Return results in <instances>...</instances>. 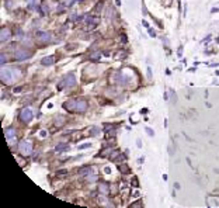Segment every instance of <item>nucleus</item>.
Returning <instances> with one entry per match:
<instances>
[{
  "label": "nucleus",
  "mask_w": 219,
  "mask_h": 208,
  "mask_svg": "<svg viewBox=\"0 0 219 208\" xmlns=\"http://www.w3.org/2000/svg\"><path fill=\"white\" fill-rule=\"evenodd\" d=\"M14 72H16V70L4 69V68H3V69L0 70V80H1L4 84H13L14 82H16Z\"/></svg>",
  "instance_id": "f257e3e1"
},
{
  "label": "nucleus",
  "mask_w": 219,
  "mask_h": 208,
  "mask_svg": "<svg viewBox=\"0 0 219 208\" xmlns=\"http://www.w3.org/2000/svg\"><path fill=\"white\" fill-rule=\"evenodd\" d=\"M74 84H76V78H74V75L69 73V75H66V76L63 78V80L58 84V89L62 90L63 87H73Z\"/></svg>",
  "instance_id": "f03ea898"
},
{
  "label": "nucleus",
  "mask_w": 219,
  "mask_h": 208,
  "mask_svg": "<svg viewBox=\"0 0 219 208\" xmlns=\"http://www.w3.org/2000/svg\"><path fill=\"white\" fill-rule=\"evenodd\" d=\"M18 151L23 156H30L32 155V143L30 141H21L18 143Z\"/></svg>",
  "instance_id": "7ed1b4c3"
},
{
  "label": "nucleus",
  "mask_w": 219,
  "mask_h": 208,
  "mask_svg": "<svg viewBox=\"0 0 219 208\" xmlns=\"http://www.w3.org/2000/svg\"><path fill=\"white\" fill-rule=\"evenodd\" d=\"M77 107H79V98H73V100L63 103V108L66 111H70V113H77Z\"/></svg>",
  "instance_id": "20e7f679"
},
{
  "label": "nucleus",
  "mask_w": 219,
  "mask_h": 208,
  "mask_svg": "<svg viewBox=\"0 0 219 208\" xmlns=\"http://www.w3.org/2000/svg\"><path fill=\"white\" fill-rule=\"evenodd\" d=\"M14 58L17 60H25L28 58H31V52L28 51V49H17V51L14 52Z\"/></svg>",
  "instance_id": "39448f33"
},
{
  "label": "nucleus",
  "mask_w": 219,
  "mask_h": 208,
  "mask_svg": "<svg viewBox=\"0 0 219 208\" xmlns=\"http://www.w3.org/2000/svg\"><path fill=\"white\" fill-rule=\"evenodd\" d=\"M32 118V110L31 108H23L21 113H20V120L23 121V122H30Z\"/></svg>",
  "instance_id": "423d86ee"
},
{
  "label": "nucleus",
  "mask_w": 219,
  "mask_h": 208,
  "mask_svg": "<svg viewBox=\"0 0 219 208\" xmlns=\"http://www.w3.org/2000/svg\"><path fill=\"white\" fill-rule=\"evenodd\" d=\"M36 37L41 42H51L52 41V34L49 31H39L36 34Z\"/></svg>",
  "instance_id": "0eeeda50"
},
{
  "label": "nucleus",
  "mask_w": 219,
  "mask_h": 208,
  "mask_svg": "<svg viewBox=\"0 0 219 208\" xmlns=\"http://www.w3.org/2000/svg\"><path fill=\"white\" fill-rule=\"evenodd\" d=\"M11 38V31H10L9 28H1V31H0V42H7Z\"/></svg>",
  "instance_id": "6e6552de"
},
{
  "label": "nucleus",
  "mask_w": 219,
  "mask_h": 208,
  "mask_svg": "<svg viewBox=\"0 0 219 208\" xmlns=\"http://www.w3.org/2000/svg\"><path fill=\"white\" fill-rule=\"evenodd\" d=\"M4 136H6V139H7L9 142H11V141L16 138V130H14V128H6L4 130Z\"/></svg>",
  "instance_id": "1a4fd4ad"
},
{
  "label": "nucleus",
  "mask_w": 219,
  "mask_h": 208,
  "mask_svg": "<svg viewBox=\"0 0 219 208\" xmlns=\"http://www.w3.org/2000/svg\"><path fill=\"white\" fill-rule=\"evenodd\" d=\"M41 63L44 66H52L55 63V56L54 55H51V56H45L44 59L41 60Z\"/></svg>",
  "instance_id": "9d476101"
},
{
  "label": "nucleus",
  "mask_w": 219,
  "mask_h": 208,
  "mask_svg": "<svg viewBox=\"0 0 219 208\" xmlns=\"http://www.w3.org/2000/svg\"><path fill=\"white\" fill-rule=\"evenodd\" d=\"M115 130H117V127H115V125L105 124V132H107L108 135H114L115 134Z\"/></svg>",
  "instance_id": "9b49d317"
},
{
  "label": "nucleus",
  "mask_w": 219,
  "mask_h": 208,
  "mask_svg": "<svg viewBox=\"0 0 219 208\" xmlns=\"http://www.w3.org/2000/svg\"><path fill=\"white\" fill-rule=\"evenodd\" d=\"M91 173V167L90 166H84L82 169H79V174L80 176H87Z\"/></svg>",
  "instance_id": "f8f14e48"
},
{
  "label": "nucleus",
  "mask_w": 219,
  "mask_h": 208,
  "mask_svg": "<svg viewBox=\"0 0 219 208\" xmlns=\"http://www.w3.org/2000/svg\"><path fill=\"white\" fill-rule=\"evenodd\" d=\"M98 191L103 193V194H108V184L107 183H101L100 187H98Z\"/></svg>",
  "instance_id": "ddd939ff"
},
{
  "label": "nucleus",
  "mask_w": 219,
  "mask_h": 208,
  "mask_svg": "<svg viewBox=\"0 0 219 208\" xmlns=\"http://www.w3.org/2000/svg\"><path fill=\"white\" fill-rule=\"evenodd\" d=\"M65 149H69V145L68 143H60V145L56 146V152H62V151H65Z\"/></svg>",
  "instance_id": "4468645a"
},
{
  "label": "nucleus",
  "mask_w": 219,
  "mask_h": 208,
  "mask_svg": "<svg viewBox=\"0 0 219 208\" xmlns=\"http://www.w3.org/2000/svg\"><path fill=\"white\" fill-rule=\"evenodd\" d=\"M6 63V55L4 54H0V65L3 66Z\"/></svg>",
  "instance_id": "2eb2a0df"
},
{
  "label": "nucleus",
  "mask_w": 219,
  "mask_h": 208,
  "mask_svg": "<svg viewBox=\"0 0 219 208\" xmlns=\"http://www.w3.org/2000/svg\"><path fill=\"white\" fill-rule=\"evenodd\" d=\"M87 148H90V143L89 142L83 143V145H79V149H87Z\"/></svg>",
  "instance_id": "dca6fc26"
},
{
  "label": "nucleus",
  "mask_w": 219,
  "mask_h": 208,
  "mask_svg": "<svg viewBox=\"0 0 219 208\" xmlns=\"http://www.w3.org/2000/svg\"><path fill=\"white\" fill-rule=\"evenodd\" d=\"M146 132H147V135H150V136H153V135H155L153 130H150V128H146Z\"/></svg>",
  "instance_id": "f3484780"
},
{
  "label": "nucleus",
  "mask_w": 219,
  "mask_h": 208,
  "mask_svg": "<svg viewBox=\"0 0 219 208\" xmlns=\"http://www.w3.org/2000/svg\"><path fill=\"white\" fill-rule=\"evenodd\" d=\"M149 35H150V37H156L155 30H152V28H149Z\"/></svg>",
  "instance_id": "a211bd4d"
},
{
  "label": "nucleus",
  "mask_w": 219,
  "mask_h": 208,
  "mask_svg": "<svg viewBox=\"0 0 219 208\" xmlns=\"http://www.w3.org/2000/svg\"><path fill=\"white\" fill-rule=\"evenodd\" d=\"M147 76L152 78V69H150V68H147Z\"/></svg>",
  "instance_id": "6ab92c4d"
},
{
  "label": "nucleus",
  "mask_w": 219,
  "mask_h": 208,
  "mask_svg": "<svg viewBox=\"0 0 219 208\" xmlns=\"http://www.w3.org/2000/svg\"><path fill=\"white\" fill-rule=\"evenodd\" d=\"M21 90H23V89H21V87H16V89H14V93H20V92H21Z\"/></svg>",
  "instance_id": "aec40b11"
},
{
  "label": "nucleus",
  "mask_w": 219,
  "mask_h": 208,
  "mask_svg": "<svg viewBox=\"0 0 219 208\" xmlns=\"http://www.w3.org/2000/svg\"><path fill=\"white\" fill-rule=\"evenodd\" d=\"M181 52H182V46H180V48H178V56H181V55H182Z\"/></svg>",
  "instance_id": "412c9836"
},
{
  "label": "nucleus",
  "mask_w": 219,
  "mask_h": 208,
  "mask_svg": "<svg viewBox=\"0 0 219 208\" xmlns=\"http://www.w3.org/2000/svg\"><path fill=\"white\" fill-rule=\"evenodd\" d=\"M141 205H142L141 201H139V203H136V204H132V207H141Z\"/></svg>",
  "instance_id": "4be33fe9"
},
{
  "label": "nucleus",
  "mask_w": 219,
  "mask_h": 208,
  "mask_svg": "<svg viewBox=\"0 0 219 208\" xmlns=\"http://www.w3.org/2000/svg\"><path fill=\"white\" fill-rule=\"evenodd\" d=\"M216 73H218V75H219V70H218V72H216Z\"/></svg>",
  "instance_id": "5701e85b"
},
{
  "label": "nucleus",
  "mask_w": 219,
  "mask_h": 208,
  "mask_svg": "<svg viewBox=\"0 0 219 208\" xmlns=\"http://www.w3.org/2000/svg\"><path fill=\"white\" fill-rule=\"evenodd\" d=\"M218 42H219V37H218Z\"/></svg>",
  "instance_id": "b1692460"
}]
</instances>
